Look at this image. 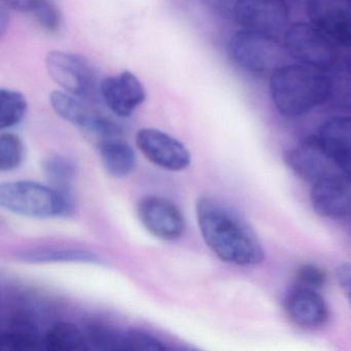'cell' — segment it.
Here are the masks:
<instances>
[{
	"mask_svg": "<svg viewBox=\"0 0 351 351\" xmlns=\"http://www.w3.org/2000/svg\"><path fill=\"white\" fill-rule=\"evenodd\" d=\"M328 102L339 110L351 112V67L337 64L328 71Z\"/></svg>",
	"mask_w": 351,
	"mask_h": 351,
	"instance_id": "obj_21",
	"label": "cell"
},
{
	"mask_svg": "<svg viewBox=\"0 0 351 351\" xmlns=\"http://www.w3.org/2000/svg\"><path fill=\"white\" fill-rule=\"evenodd\" d=\"M100 97L108 108L119 117H129L141 104L147 94L141 82L130 71L100 82Z\"/></svg>",
	"mask_w": 351,
	"mask_h": 351,
	"instance_id": "obj_13",
	"label": "cell"
},
{
	"mask_svg": "<svg viewBox=\"0 0 351 351\" xmlns=\"http://www.w3.org/2000/svg\"><path fill=\"white\" fill-rule=\"evenodd\" d=\"M23 94L10 89L0 90V128L9 129L19 124L27 112Z\"/></svg>",
	"mask_w": 351,
	"mask_h": 351,
	"instance_id": "obj_23",
	"label": "cell"
},
{
	"mask_svg": "<svg viewBox=\"0 0 351 351\" xmlns=\"http://www.w3.org/2000/svg\"><path fill=\"white\" fill-rule=\"evenodd\" d=\"M269 92L279 114L297 118L328 102V75L305 64L280 65L271 73Z\"/></svg>",
	"mask_w": 351,
	"mask_h": 351,
	"instance_id": "obj_2",
	"label": "cell"
},
{
	"mask_svg": "<svg viewBox=\"0 0 351 351\" xmlns=\"http://www.w3.org/2000/svg\"><path fill=\"white\" fill-rule=\"evenodd\" d=\"M283 43L287 53L302 64L326 73L338 64L336 45L312 23L297 22L287 26Z\"/></svg>",
	"mask_w": 351,
	"mask_h": 351,
	"instance_id": "obj_5",
	"label": "cell"
},
{
	"mask_svg": "<svg viewBox=\"0 0 351 351\" xmlns=\"http://www.w3.org/2000/svg\"><path fill=\"white\" fill-rule=\"evenodd\" d=\"M50 102L53 110L63 120L96 137L98 141L121 135V128L118 124L92 110L85 102L75 98V95L54 91L51 94Z\"/></svg>",
	"mask_w": 351,
	"mask_h": 351,
	"instance_id": "obj_8",
	"label": "cell"
},
{
	"mask_svg": "<svg viewBox=\"0 0 351 351\" xmlns=\"http://www.w3.org/2000/svg\"><path fill=\"white\" fill-rule=\"evenodd\" d=\"M137 215L143 227L162 240L178 239L186 231V221L178 206L159 196H147L137 204Z\"/></svg>",
	"mask_w": 351,
	"mask_h": 351,
	"instance_id": "obj_11",
	"label": "cell"
},
{
	"mask_svg": "<svg viewBox=\"0 0 351 351\" xmlns=\"http://www.w3.org/2000/svg\"><path fill=\"white\" fill-rule=\"evenodd\" d=\"M337 278L351 305V264L345 263L337 268Z\"/></svg>",
	"mask_w": 351,
	"mask_h": 351,
	"instance_id": "obj_30",
	"label": "cell"
},
{
	"mask_svg": "<svg viewBox=\"0 0 351 351\" xmlns=\"http://www.w3.org/2000/svg\"><path fill=\"white\" fill-rule=\"evenodd\" d=\"M20 258L28 263H95L99 264L100 258L95 254L81 250L64 248H43L23 252Z\"/></svg>",
	"mask_w": 351,
	"mask_h": 351,
	"instance_id": "obj_22",
	"label": "cell"
},
{
	"mask_svg": "<svg viewBox=\"0 0 351 351\" xmlns=\"http://www.w3.org/2000/svg\"><path fill=\"white\" fill-rule=\"evenodd\" d=\"M43 346L44 338L29 318H14L1 335V348L8 350H38Z\"/></svg>",
	"mask_w": 351,
	"mask_h": 351,
	"instance_id": "obj_18",
	"label": "cell"
},
{
	"mask_svg": "<svg viewBox=\"0 0 351 351\" xmlns=\"http://www.w3.org/2000/svg\"><path fill=\"white\" fill-rule=\"evenodd\" d=\"M124 350H166L169 347L158 337L143 330H128L122 335Z\"/></svg>",
	"mask_w": 351,
	"mask_h": 351,
	"instance_id": "obj_26",
	"label": "cell"
},
{
	"mask_svg": "<svg viewBox=\"0 0 351 351\" xmlns=\"http://www.w3.org/2000/svg\"><path fill=\"white\" fill-rule=\"evenodd\" d=\"M136 145L149 161L169 171H182L192 161L190 152L184 143L158 129L139 130Z\"/></svg>",
	"mask_w": 351,
	"mask_h": 351,
	"instance_id": "obj_10",
	"label": "cell"
},
{
	"mask_svg": "<svg viewBox=\"0 0 351 351\" xmlns=\"http://www.w3.org/2000/svg\"><path fill=\"white\" fill-rule=\"evenodd\" d=\"M350 182L328 178L312 184L311 203L316 213L328 219H340L351 213Z\"/></svg>",
	"mask_w": 351,
	"mask_h": 351,
	"instance_id": "obj_14",
	"label": "cell"
},
{
	"mask_svg": "<svg viewBox=\"0 0 351 351\" xmlns=\"http://www.w3.org/2000/svg\"><path fill=\"white\" fill-rule=\"evenodd\" d=\"M32 12L43 29L52 34L58 32L61 26V14L53 0H38Z\"/></svg>",
	"mask_w": 351,
	"mask_h": 351,
	"instance_id": "obj_27",
	"label": "cell"
},
{
	"mask_svg": "<svg viewBox=\"0 0 351 351\" xmlns=\"http://www.w3.org/2000/svg\"><path fill=\"white\" fill-rule=\"evenodd\" d=\"M283 159L299 178L311 184L328 178H346L317 134L303 139L285 152Z\"/></svg>",
	"mask_w": 351,
	"mask_h": 351,
	"instance_id": "obj_7",
	"label": "cell"
},
{
	"mask_svg": "<svg viewBox=\"0 0 351 351\" xmlns=\"http://www.w3.org/2000/svg\"><path fill=\"white\" fill-rule=\"evenodd\" d=\"M0 205L10 213L36 219L65 217L73 211V199L53 186L28 180L1 184Z\"/></svg>",
	"mask_w": 351,
	"mask_h": 351,
	"instance_id": "obj_3",
	"label": "cell"
},
{
	"mask_svg": "<svg viewBox=\"0 0 351 351\" xmlns=\"http://www.w3.org/2000/svg\"><path fill=\"white\" fill-rule=\"evenodd\" d=\"M289 17L285 0H237L232 20L245 29L274 36L287 29Z\"/></svg>",
	"mask_w": 351,
	"mask_h": 351,
	"instance_id": "obj_9",
	"label": "cell"
},
{
	"mask_svg": "<svg viewBox=\"0 0 351 351\" xmlns=\"http://www.w3.org/2000/svg\"><path fill=\"white\" fill-rule=\"evenodd\" d=\"M229 53L240 69L254 75L272 73L283 58L282 47L274 36L245 28L232 36Z\"/></svg>",
	"mask_w": 351,
	"mask_h": 351,
	"instance_id": "obj_4",
	"label": "cell"
},
{
	"mask_svg": "<svg viewBox=\"0 0 351 351\" xmlns=\"http://www.w3.org/2000/svg\"><path fill=\"white\" fill-rule=\"evenodd\" d=\"M44 347L51 351H73L89 349L85 332L75 324L58 322L44 336Z\"/></svg>",
	"mask_w": 351,
	"mask_h": 351,
	"instance_id": "obj_19",
	"label": "cell"
},
{
	"mask_svg": "<svg viewBox=\"0 0 351 351\" xmlns=\"http://www.w3.org/2000/svg\"><path fill=\"white\" fill-rule=\"evenodd\" d=\"M308 16L336 46L351 49V0H309Z\"/></svg>",
	"mask_w": 351,
	"mask_h": 351,
	"instance_id": "obj_12",
	"label": "cell"
},
{
	"mask_svg": "<svg viewBox=\"0 0 351 351\" xmlns=\"http://www.w3.org/2000/svg\"><path fill=\"white\" fill-rule=\"evenodd\" d=\"M196 213L205 243L221 261L238 266L263 262L265 252L258 235L233 209L203 197L197 202Z\"/></svg>",
	"mask_w": 351,
	"mask_h": 351,
	"instance_id": "obj_1",
	"label": "cell"
},
{
	"mask_svg": "<svg viewBox=\"0 0 351 351\" xmlns=\"http://www.w3.org/2000/svg\"><path fill=\"white\" fill-rule=\"evenodd\" d=\"M43 170L53 188L71 199L77 168L73 161L62 156H50L43 163Z\"/></svg>",
	"mask_w": 351,
	"mask_h": 351,
	"instance_id": "obj_20",
	"label": "cell"
},
{
	"mask_svg": "<svg viewBox=\"0 0 351 351\" xmlns=\"http://www.w3.org/2000/svg\"><path fill=\"white\" fill-rule=\"evenodd\" d=\"M89 347L101 350L122 349L123 332L104 324H91L85 332Z\"/></svg>",
	"mask_w": 351,
	"mask_h": 351,
	"instance_id": "obj_25",
	"label": "cell"
},
{
	"mask_svg": "<svg viewBox=\"0 0 351 351\" xmlns=\"http://www.w3.org/2000/svg\"><path fill=\"white\" fill-rule=\"evenodd\" d=\"M24 147L21 139L13 133H3L0 136V169L12 171L23 161Z\"/></svg>",
	"mask_w": 351,
	"mask_h": 351,
	"instance_id": "obj_24",
	"label": "cell"
},
{
	"mask_svg": "<svg viewBox=\"0 0 351 351\" xmlns=\"http://www.w3.org/2000/svg\"><path fill=\"white\" fill-rule=\"evenodd\" d=\"M291 319L302 328H314L326 324L328 309L324 298L315 289L299 287L293 289L285 302Z\"/></svg>",
	"mask_w": 351,
	"mask_h": 351,
	"instance_id": "obj_16",
	"label": "cell"
},
{
	"mask_svg": "<svg viewBox=\"0 0 351 351\" xmlns=\"http://www.w3.org/2000/svg\"><path fill=\"white\" fill-rule=\"evenodd\" d=\"M98 152L104 169L114 178H126L136 167V155L132 147L120 136L99 141Z\"/></svg>",
	"mask_w": 351,
	"mask_h": 351,
	"instance_id": "obj_17",
	"label": "cell"
},
{
	"mask_svg": "<svg viewBox=\"0 0 351 351\" xmlns=\"http://www.w3.org/2000/svg\"><path fill=\"white\" fill-rule=\"evenodd\" d=\"M298 282L300 287L318 289L324 287L326 280V272L313 264L302 265L297 272Z\"/></svg>",
	"mask_w": 351,
	"mask_h": 351,
	"instance_id": "obj_28",
	"label": "cell"
},
{
	"mask_svg": "<svg viewBox=\"0 0 351 351\" xmlns=\"http://www.w3.org/2000/svg\"><path fill=\"white\" fill-rule=\"evenodd\" d=\"M46 65L51 77L71 95L92 100L100 96L97 73L85 57L53 51L47 56Z\"/></svg>",
	"mask_w": 351,
	"mask_h": 351,
	"instance_id": "obj_6",
	"label": "cell"
},
{
	"mask_svg": "<svg viewBox=\"0 0 351 351\" xmlns=\"http://www.w3.org/2000/svg\"><path fill=\"white\" fill-rule=\"evenodd\" d=\"M36 1H38V0H3V3H5L8 7L19 12L32 11L34 5H36Z\"/></svg>",
	"mask_w": 351,
	"mask_h": 351,
	"instance_id": "obj_31",
	"label": "cell"
},
{
	"mask_svg": "<svg viewBox=\"0 0 351 351\" xmlns=\"http://www.w3.org/2000/svg\"><path fill=\"white\" fill-rule=\"evenodd\" d=\"M320 141L351 182V117H332L322 123L317 133Z\"/></svg>",
	"mask_w": 351,
	"mask_h": 351,
	"instance_id": "obj_15",
	"label": "cell"
},
{
	"mask_svg": "<svg viewBox=\"0 0 351 351\" xmlns=\"http://www.w3.org/2000/svg\"><path fill=\"white\" fill-rule=\"evenodd\" d=\"M237 0H205L207 7L221 17L232 19Z\"/></svg>",
	"mask_w": 351,
	"mask_h": 351,
	"instance_id": "obj_29",
	"label": "cell"
}]
</instances>
